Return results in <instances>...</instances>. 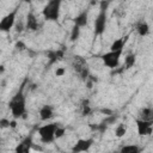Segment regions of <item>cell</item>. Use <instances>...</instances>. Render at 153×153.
Returning <instances> with one entry per match:
<instances>
[{"instance_id":"cell-1","label":"cell","mask_w":153,"mask_h":153,"mask_svg":"<svg viewBox=\"0 0 153 153\" xmlns=\"http://www.w3.org/2000/svg\"><path fill=\"white\" fill-rule=\"evenodd\" d=\"M8 108L11 111V115L14 120L25 117L26 115V102H25V96L23 91H18L8 102Z\"/></svg>"},{"instance_id":"cell-2","label":"cell","mask_w":153,"mask_h":153,"mask_svg":"<svg viewBox=\"0 0 153 153\" xmlns=\"http://www.w3.org/2000/svg\"><path fill=\"white\" fill-rule=\"evenodd\" d=\"M61 5L62 2L60 0L48 1L42 10L43 18L48 22H57L60 18V13H61Z\"/></svg>"},{"instance_id":"cell-3","label":"cell","mask_w":153,"mask_h":153,"mask_svg":"<svg viewBox=\"0 0 153 153\" xmlns=\"http://www.w3.org/2000/svg\"><path fill=\"white\" fill-rule=\"evenodd\" d=\"M108 6H109V2H105V1L100 2L99 13L97 14L94 19V35L96 36H102L105 32L106 23H108Z\"/></svg>"},{"instance_id":"cell-4","label":"cell","mask_w":153,"mask_h":153,"mask_svg":"<svg viewBox=\"0 0 153 153\" xmlns=\"http://www.w3.org/2000/svg\"><path fill=\"white\" fill-rule=\"evenodd\" d=\"M59 127L57 123L43 124L38 128V135L43 143H51L55 140V130Z\"/></svg>"},{"instance_id":"cell-5","label":"cell","mask_w":153,"mask_h":153,"mask_svg":"<svg viewBox=\"0 0 153 153\" xmlns=\"http://www.w3.org/2000/svg\"><path fill=\"white\" fill-rule=\"evenodd\" d=\"M17 13H18V8H14L13 11L8 12L0 19L1 32H10L13 29V26L16 25V20H17Z\"/></svg>"},{"instance_id":"cell-6","label":"cell","mask_w":153,"mask_h":153,"mask_svg":"<svg viewBox=\"0 0 153 153\" xmlns=\"http://www.w3.org/2000/svg\"><path fill=\"white\" fill-rule=\"evenodd\" d=\"M122 53H123V50H117V51H110L109 50L108 53L103 54L100 56V59H102L103 63L106 67H109V68H116L120 65Z\"/></svg>"},{"instance_id":"cell-7","label":"cell","mask_w":153,"mask_h":153,"mask_svg":"<svg viewBox=\"0 0 153 153\" xmlns=\"http://www.w3.org/2000/svg\"><path fill=\"white\" fill-rule=\"evenodd\" d=\"M73 68L74 71L78 73V75L82 79V80H87L88 76H90V73H88V65L87 62L85 61V59H82L81 56H74V60H73Z\"/></svg>"},{"instance_id":"cell-8","label":"cell","mask_w":153,"mask_h":153,"mask_svg":"<svg viewBox=\"0 0 153 153\" xmlns=\"http://www.w3.org/2000/svg\"><path fill=\"white\" fill-rule=\"evenodd\" d=\"M93 142H94V140L92 137H88V139H79L73 145L72 153H85V152L90 151V148L92 147Z\"/></svg>"},{"instance_id":"cell-9","label":"cell","mask_w":153,"mask_h":153,"mask_svg":"<svg viewBox=\"0 0 153 153\" xmlns=\"http://www.w3.org/2000/svg\"><path fill=\"white\" fill-rule=\"evenodd\" d=\"M135 123H136V128H137V134L140 136H147V135L152 134L153 122H151V121H142V120L136 118Z\"/></svg>"},{"instance_id":"cell-10","label":"cell","mask_w":153,"mask_h":153,"mask_svg":"<svg viewBox=\"0 0 153 153\" xmlns=\"http://www.w3.org/2000/svg\"><path fill=\"white\" fill-rule=\"evenodd\" d=\"M25 29H27L29 31H37L38 27H39V24H38V20H37V17L35 16V13L32 11H30L27 14H26V19H25Z\"/></svg>"},{"instance_id":"cell-11","label":"cell","mask_w":153,"mask_h":153,"mask_svg":"<svg viewBox=\"0 0 153 153\" xmlns=\"http://www.w3.org/2000/svg\"><path fill=\"white\" fill-rule=\"evenodd\" d=\"M73 23H74L75 26H78L80 29L84 27V26H86L88 24V10L85 8L79 14H76L74 17V19H73Z\"/></svg>"},{"instance_id":"cell-12","label":"cell","mask_w":153,"mask_h":153,"mask_svg":"<svg viewBox=\"0 0 153 153\" xmlns=\"http://www.w3.org/2000/svg\"><path fill=\"white\" fill-rule=\"evenodd\" d=\"M32 148V141L31 137H25L14 148V153H31Z\"/></svg>"},{"instance_id":"cell-13","label":"cell","mask_w":153,"mask_h":153,"mask_svg":"<svg viewBox=\"0 0 153 153\" xmlns=\"http://www.w3.org/2000/svg\"><path fill=\"white\" fill-rule=\"evenodd\" d=\"M38 115H39V118L41 121L45 122V121H49L54 117V110L50 105H43L39 111H38Z\"/></svg>"},{"instance_id":"cell-14","label":"cell","mask_w":153,"mask_h":153,"mask_svg":"<svg viewBox=\"0 0 153 153\" xmlns=\"http://www.w3.org/2000/svg\"><path fill=\"white\" fill-rule=\"evenodd\" d=\"M128 39V36H124V37H120L117 39H115L111 45H110V51H117V50H123L124 48V44Z\"/></svg>"},{"instance_id":"cell-15","label":"cell","mask_w":153,"mask_h":153,"mask_svg":"<svg viewBox=\"0 0 153 153\" xmlns=\"http://www.w3.org/2000/svg\"><path fill=\"white\" fill-rule=\"evenodd\" d=\"M63 50L59 49V50H50L48 53V59H49V65H53L57 61H60L63 57Z\"/></svg>"},{"instance_id":"cell-16","label":"cell","mask_w":153,"mask_h":153,"mask_svg":"<svg viewBox=\"0 0 153 153\" xmlns=\"http://www.w3.org/2000/svg\"><path fill=\"white\" fill-rule=\"evenodd\" d=\"M139 120H142V121H151L153 122V109L152 108H143L140 110L139 112Z\"/></svg>"},{"instance_id":"cell-17","label":"cell","mask_w":153,"mask_h":153,"mask_svg":"<svg viewBox=\"0 0 153 153\" xmlns=\"http://www.w3.org/2000/svg\"><path fill=\"white\" fill-rule=\"evenodd\" d=\"M136 31H137V33H139L140 36H142V37L147 36V35L149 33V25H148V23L145 22V20L140 22V23L137 24V26H136Z\"/></svg>"},{"instance_id":"cell-18","label":"cell","mask_w":153,"mask_h":153,"mask_svg":"<svg viewBox=\"0 0 153 153\" xmlns=\"http://www.w3.org/2000/svg\"><path fill=\"white\" fill-rule=\"evenodd\" d=\"M135 62H136V55H135L134 53H130V54H128V55L126 56V59H124V67H126L127 69H129V68L134 67Z\"/></svg>"},{"instance_id":"cell-19","label":"cell","mask_w":153,"mask_h":153,"mask_svg":"<svg viewBox=\"0 0 153 153\" xmlns=\"http://www.w3.org/2000/svg\"><path fill=\"white\" fill-rule=\"evenodd\" d=\"M120 153H141V149L136 145H124Z\"/></svg>"},{"instance_id":"cell-20","label":"cell","mask_w":153,"mask_h":153,"mask_svg":"<svg viewBox=\"0 0 153 153\" xmlns=\"http://www.w3.org/2000/svg\"><path fill=\"white\" fill-rule=\"evenodd\" d=\"M127 126L124 123H118L115 128V136L116 137H123L127 134Z\"/></svg>"},{"instance_id":"cell-21","label":"cell","mask_w":153,"mask_h":153,"mask_svg":"<svg viewBox=\"0 0 153 153\" xmlns=\"http://www.w3.org/2000/svg\"><path fill=\"white\" fill-rule=\"evenodd\" d=\"M80 27H78V26H75V25H73L72 26V30H71V35H69V39L72 41V42H75L79 37H80Z\"/></svg>"},{"instance_id":"cell-22","label":"cell","mask_w":153,"mask_h":153,"mask_svg":"<svg viewBox=\"0 0 153 153\" xmlns=\"http://www.w3.org/2000/svg\"><path fill=\"white\" fill-rule=\"evenodd\" d=\"M65 134H66V128L59 126V127L56 128V130H55V140H56V139H61V137H63Z\"/></svg>"},{"instance_id":"cell-23","label":"cell","mask_w":153,"mask_h":153,"mask_svg":"<svg viewBox=\"0 0 153 153\" xmlns=\"http://www.w3.org/2000/svg\"><path fill=\"white\" fill-rule=\"evenodd\" d=\"M0 128H10V120L5 117L0 118Z\"/></svg>"},{"instance_id":"cell-24","label":"cell","mask_w":153,"mask_h":153,"mask_svg":"<svg viewBox=\"0 0 153 153\" xmlns=\"http://www.w3.org/2000/svg\"><path fill=\"white\" fill-rule=\"evenodd\" d=\"M65 73H66V69L63 67H57V69L55 71V75L56 76H63Z\"/></svg>"},{"instance_id":"cell-25","label":"cell","mask_w":153,"mask_h":153,"mask_svg":"<svg viewBox=\"0 0 153 153\" xmlns=\"http://www.w3.org/2000/svg\"><path fill=\"white\" fill-rule=\"evenodd\" d=\"M90 111H91V109H90L88 103H87V102H86V103H84V105H82V115H88V114H90Z\"/></svg>"},{"instance_id":"cell-26","label":"cell","mask_w":153,"mask_h":153,"mask_svg":"<svg viewBox=\"0 0 153 153\" xmlns=\"http://www.w3.org/2000/svg\"><path fill=\"white\" fill-rule=\"evenodd\" d=\"M25 48H26V45L24 44L23 41H18V42L16 43V49H17V50H24Z\"/></svg>"},{"instance_id":"cell-27","label":"cell","mask_w":153,"mask_h":153,"mask_svg":"<svg viewBox=\"0 0 153 153\" xmlns=\"http://www.w3.org/2000/svg\"><path fill=\"white\" fill-rule=\"evenodd\" d=\"M17 127V121L13 120V121H10V128H16Z\"/></svg>"},{"instance_id":"cell-28","label":"cell","mask_w":153,"mask_h":153,"mask_svg":"<svg viewBox=\"0 0 153 153\" xmlns=\"http://www.w3.org/2000/svg\"><path fill=\"white\" fill-rule=\"evenodd\" d=\"M5 72V66L4 65H0V74H2Z\"/></svg>"}]
</instances>
